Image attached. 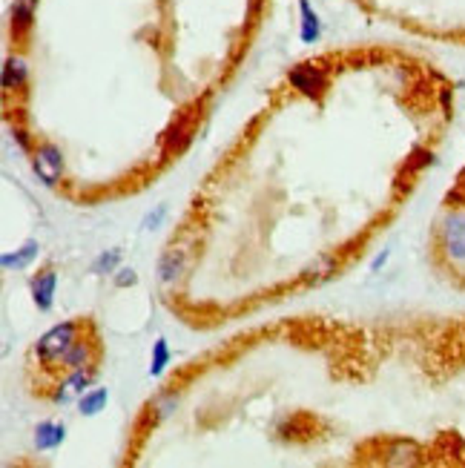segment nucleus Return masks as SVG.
Instances as JSON below:
<instances>
[{
    "mask_svg": "<svg viewBox=\"0 0 465 468\" xmlns=\"http://www.w3.org/2000/svg\"><path fill=\"white\" fill-rule=\"evenodd\" d=\"M89 330V322L87 319H69V322H61L49 328L46 334L35 342L32 348V357L37 359L44 370H52V374H61V365H64V357L69 354V348L81 339Z\"/></svg>",
    "mask_w": 465,
    "mask_h": 468,
    "instance_id": "1",
    "label": "nucleus"
},
{
    "mask_svg": "<svg viewBox=\"0 0 465 468\" xmlns=\"http://www.w3.org/2000/svg\"><path fill=\"white\" fill-rule=\"evenodd\" d=\"M95 377H98V365H84V368H75L67 370V374L52 385L49 400L57 405H67L72 400H81L89 388L95 385Z\"/></svg>",
    "mask_w": 465,
    "mask_h": 468,
    "instance_id": "2",
    "label": "nucleus"
},
{
    "mask_svg": "<svg viewBox=\"0 0 465 468\" xmlns=\"http://www.w3.org/2000/svg\"><path fill=\"white\" fill-rule=\"evenodd\" d=\"M287 81L294 87L299 95L310 101H322V95L327 89V72L322 64H314V61H305L299 67H294L287 72Z\"/></svg>",
    "mask_w": 465,
    "mask_h": 468,
    "instance_id": "3",
    "label": "nucleus"
},
{
    "mask_svg": "<svg viewBox=\"0 0 465 468\" xmlns=\"http://www.w3.org/2000/svg\"><path fill=\"white\" fill-rule=\"evenodd\" d=\"M29 155H32L35 175L46 187H55L57 182H61V175H64V152H61V147H55L52 141H41V144H35V150Z\"/></svg>",
    "mask_w": 465,
    "mask_h": 468,
    "instance_id": "4",
    "label": "nucleus"
},
{
    "mask_svg": "<svg viewBox=\"0 0 465 468\" xmlns=\"http://www.w3.org/2000/svg\"><path fill=\"white\" fill-rule=\"evenodd\" d=\"M442 247L449 253V259L465 262V210H451L449 216L442 219Z\"/></svg>",
    "mask_w": 465,
    "mask_h": 468,
    "instance_id": "5",
    "label": "nucleus"
},
{
    "mask_svg": "<svg viewBox=\"0 0 465 468\" xmlns=\"http://www.w3.org/2000/svg\"><path fill=\"white\" fill-rule=\"evenodd\" d=\"M55 290H57V270L52 265H46L44 270H37L35 276L29 279V294L37 310H52L55 305Z\"/></svg>",
    "mask_w": 465,
    "mask_h": 468,
    "instance_id": "6",
    "label": "nucleus"
},
{
    "mask_svg": "<svg viewBox=\"0 0 465 468\" xmlns=\"http://www.w3.org/2000/svg\"><path fill=\"white\" fill-rule=\"evenodd\" d=\"M101 359V348H98V339L95 337H81L72 348L69 354L64 357V365H61V374H67V370H75V368H84V365H98Z\"/></svg>",
    "mask_w": 465,
    "mask_h": 468,
    "instance_id": "7",
    "label": "nucleus"
},
{
    "mask_svg": "<svg viewBox=\"0 0 465 468\" xmlns=\"http://www.w3.org/2000/svg\"><path fill=\"white\" fill-rule=\"evenodd\" d=\"M192 124H196V115H181V119L164 132L161 150H164L167 155H179V152H184L187 144L192 141Z\"/></svg>",
    "mask_w": 465,
    "mask_h": 468,
    "instance_id": "8",
    "label": "nucleus"
},
{
    "mask_svg": "<svg viewBox=\"0 0 465 468\" xmlns=\"http://www.w3.org/2000/svg\"><path fill=\"white\" fill-rule=\"evenodd\" d=\"M187 267V250L184 247H170L159 259V282L161 285H176Z\"/></svg>",
    "mask_w": 465,
    "mask_h": 468,
    "instance_id": "9",
    "label": "nucleus"
},
{
    "mask_svg": "<svg viewBox=\"0 0 465 468\" xmlns=\"http://www.w3.org/2000/svg\"><path fill=\"white\" fill-rule=\"evenodd\" d=\"M64 440H67L64 422H55V420L37 422V428H35V448L37 452H55L57 445H64Z\"/></svg>",
    "mask_w": 465,
    "mask_h": 468,
    "instance_id": "10",
    "label": "nucleus"
},
{
    "mask_svg": "<svg viewBox=\"0 0 465 468\" xmlns=\"http://www.w3.org/2000/svg\"><path fill=\"white\" fill-rule=\"evenodd\" d=\"M176 405H179V394H172V391H161V394H155L147 408H144V420L155 428L159 422H164L172 411H176Z\"/></svg>",
    "mask_w": 465,
    "mask_h": 468,
    "instance_id": "11",
    "label": "nucleus"
},
{
    "mask_svg": "<svg viewBox=\"0 0 465 468\" xmlns=\"http://www.w3.org/2000/svg\"><path fill=\"white\" fill-rule=\"evenodd\" d=\"M29 81V69H26V61L21 55H12L6 57L4 64V89L6 92H21Z\"/></svg>",
    "mask_w": 465,
    "mask_h": 468,
    "instance_id": "12",
    "label": "nucleus"
},
{
    "mask_svg": "<svg viewBox=\"0 0 465 468\" xmlns=\"http://www.w3.org/2000/svg\"><path fill=\"white\" fill-rule=\"evenodd\" d=\"M299 12H302V41L305 44H316L319 41V35H322V21H319V15L316 9L310 6V0H299Z\"/></svg>",
    "mask_w": 465,
    "mask_h": 468,
    "instance_id": "13",
    "label": "nucleus"
},
{
    "mask_svg": "<svg viewBox=\"0 0 465 468\" xmlns=\"http://www.w3.org/2000/svg\"><path fill=\"white\" fill-rule=\"evenodd\" d=\"M35 9H37V0H15V6H12V32L17 37L32 29Z\"/></svg>",
    "mask_w": 465,
    "mask_h": 468,
    "instance_id": "14",
    "label": "nucleus"
},
{
    "mask_svg": "<svg viewBox=\"0 0 465 468\" xmlns=\"http://www.w3.org/2000/svg\"><path fill=\"white\" fill-rule=\"evenodd\" d=\"M109 402V388H89V391L78 400V411H81L84 417H98L104 408Z\"/></svg>",
    "mask_w": 465,
    "mask_h": 468,
    "instance_id": "15",
    "label": "nucleus"
},
{
    "mask_svg": "<svg viewBox=\"0 0 465 468\" xmlns=\"http://www.w3.org/2000/svg\"><path fill=\"white\" fill-rule=\"evenodd\" d=\"M41 253V244L37 242H26L21 250H15V253H4V259H0V265H4V270H24L32 265V259Z\"/></svg>",
    "mask_w": 465,
    "mask_h": 468,
    "instance_id": "16",
    "label": "nucleus"
},
{
    "mask_svg": "<svg viewBox=\"0 0 465 468\" xmlns=\"http://www.w3.org/2000/svg\"><path fill=\"white\" fill-rule=\"evenodd\" d=\"M336 273V259L334 256H319L314 265H307L305 273H302V282L305 285H322L327 276H334Z\"/></svg>",
    "mask_w": 465,
    "mask_h": 468,
    "instance_id": "17",
    "label": "nucleus"
},
{
    "mask_svg": "<svg viewBox=\"0 0 465 468\" xmlns=\"http://www.w3.org/2000/svg\"><path fill=\"white\" fill-rule=\"evenodd\" d=\"M170 359H172V354H170V345H167V339H164V337H159V339L152 342L150 377H161L164 370H167V365H170Z\"/></svg>",
    "mask_w": 465,
    "mask_h": 468,
    "instance_id": "18",
    "label": "nucleus"
},
{
    "mask_svg": "<svg viewBox=\"0 0 465 468\" xmlns=\"http://www.w3.org/2000/svg\"><path fill=\"white\" fill-rule=\"evenodd\" d=\"M119 265H121V250L119 247H112V250H104V253H98V256H95V262H92V273L95 276H112L115 270H119Z\"/></svg>",
    "mask_w": 465,
    "mask_h": 468,
    "instance_id": "19",
    "label": "nucleus"
},
{
    "mask_svg": "<svg viewBox=\"0 0 465 468\" xmlns=\"http://www.w3.org/2000/svg\"><path fill=\"white\" fill-rule=\"evenodd\" d=\"M417 457H419V452H417V445H411V442H394V452H388L385 454V465H405V463H417Z\"/></svg>",
    "mask_w": 465,
    "mask_h": 468,
    "instance_id": "20",
    "label": "nucleus"
},
{
    "mask_svg": "<svg viewBox=\"0 0 465 468\" xmlns=\"http://www.w3.org/2000/svg\"><path fill=\"white\" fill-rule=\"evenodd\" d=\"M167 216H170V207H167V204H155V210H150L147 216H144L141 227H144V230H159V227L167 222Z\"/></svg>",
    "mask_w": 465,
    "mask_h": 468,
    "instance_id": "21",
    "label": "nucleus"
},
{
    "mask_svg": "<svg viewBox=\"0 0 465 468\" xmlns=\"http://www.w3.org/2000/svg\"><path fill=\"white\" fill-rule=\"evenodd\" d=\"M112 285L115 287H132V285H139V273H135L132 267H119L112 273Z\"/></svg>",
    "mask_w": 465,
    "mask_h": 468,
    "instance_id": "22",
    "label": "nucleus"
},
{
    "mask_svg": "<svg viewBox=\"0 0 465 468\" xmlns=\"http://www.w3.org/2000/svg\"><path fill=\"white\" fill-rule=\"evenodd\" d=\"M431 159H434V155H431L429 150H414V152H411V161H408V164H411L414 170H419V167H425V164H431Z\"/></svg>",
    "mask_w": 465,
    "mask_h": 468,
    "instance_id": "23",
    "label": "nucleus"
},
{
    "mask_svg": "<svg viewBox=\"0 0 465 468\" xmlns=\"http://www.w3.org/2000/svg\"><path fill=\"white\" fill-rule=\"evenodd\" d=\"M12 135H15V141L21 144V150H24V152H32V150H35V147H32V141H29V132H26L24 127H15V130H12Z\"/></svg>",
    "mask_w": 465,
    "mask_h": 468,
    "instance_id": "24",
    "label": "nucleus"
},
{
    "mask_svg": "<svg viewBox=\"0 0 465 468\" xmlns=\"http://www.w3.org/2000/svg\"><path fill=\"white\" fill-rule=\"evenodd\" d=\"M388 259H391V247H385V250L379 253V256H377V259L371 262V273H379V270H382V267L388 265Z\"/></svg>",
    "mask_w": 465,
    "mask_h": 468,
    "instance_id": "25",
    "label": "nucleus"
}]
</instances>
